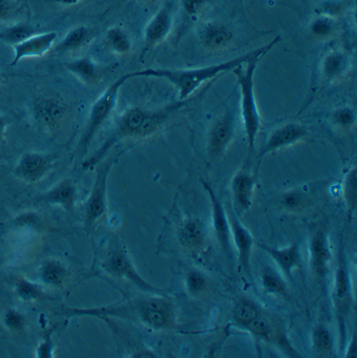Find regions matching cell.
I'll list each match as a JSON object with an SVG mask.
<instances>
[{
	"instance_id": "1",
	"label": "cell",
	"mask_w": 357,
	"mask_h": 358,
	"mask_svg": "<svg viewBox=\"0 0 357 358\" xmlns=\"http://www.w3.org/2000/svg\"><path fill=\"white\" fill-rule=\"evenodd\" d=\"M64 313V312H63ZM68 316H88L97 318H117L144 324L153 331H169L176 328L174 306L164 296L152 295L123 304L94 308H67Z\"/></svg>"
},
{
	"instance_id": "2",
	"label": "cell",
	"mask_w": 357,
	"mask_h": 358,
	"mask_svg": "<svg viewBox=\"0 0 357 358\" xmlns=\"http://www.w3.org/2000/svg\"><path fill=\"white\" fill-rule=\"evenodd\" d=\"M281 42V36H276L272 42L255 50L244 53L240 57L229 59L224 63L214 64L205 67L191 68V69H144L134 71L135 78H156L170 82L179 94V100H188L192 94L206 82L216 79L223 73H232V70L239 66L244 65L255 57H265L276 45Z\"/></svg>"
},
{
	"instance_id": "3",
	"label": "cell",
	"mask_w": 357,
	"mask_h": 358,
	"mask_svg": "<svg viewBox=\"0 0 357 358\" xmlns=\"http://www.w3.org/2000/svg\"><path fill=\"white\" fill-rule=\"evenodd\" d=\"M262 57H253L244 65L232 70L237 77V85L240 88L241 117L251 153L255 149V140L262 127V119L255 94V73Z\"/></svg>"
},
{
	"instance_id": "4",
	"label": "cell",
	"mask_w": 357,
	"mask_h": 358,
	"mask_svg": "<svg viewBox=\"0 0 357 358\" xmlns=\"http://www.w3.org/2000/svg\"><path fill=\"white\" fill-rule=\"evenodd\" d=\"M132 79H135V73H125V75L121 76L119 79L113 82L99 96V99H97L96 102L92 104L83 135H82L81 139L78 142V153H86L88 152V148L92 145L97 134L104 127L105 123L115 110L121 88L127 81Z\"/></svg>"
},
{
	"instance_id": "5",
	"label": "cell",
	"mask_w": 357,
	"mask_h": 358,
	"mask_svg": "<svg viewBox=\"0 0 357 358\" xmlns=\"http://www.w3.org/2000/svg\"><path fill=\"white\" fill-rule=\"evenodd\" d=\"M148 113V110L146 108L136 106L132 107L125 114L121 115L120 118L118 119L115 122L111 135L105 140L100 149L97 150L90 157L83 162L82 166L84 170H92L96 168L102 160L105 159L109 151L119 142L125 139H139L140 129H141Z\"/></svg>"
},
{
	"instance_id": "6",
	"label": "cell",
	"mask_w": 357,
	"mask_h": 358,
	"mask_svg": "<svg viewBox=\"0 0 357 358\" xmlns=\"http://www.w3.org/2000/svg\"><path fill=\"white\" fill-rule=\"evenodd\" d=\"M332 300H333L334 310H335L338 329H340L342 349H344V345L346 343V321L353 306V295L348 261L342 246L340 247V256H338Z\"/></svg>"
},
{
	"instance_id": "7",
	"label": "cell",
	"mask_w": 357,
	"mask_h": 358,
	"mask_svg": "<svg viewBox=\"0 0 357 358\" xmlns=\"http://www.w3.org/2000/svg\"><path fill=\"white\" fill-rule=\"evenodd\" d=\"M115 158L102 160L98 164L96 178L84 209V227L88 234L94 230L107 212V182Z\"/></svg>"
},
{
	"instance_id": "8",
	"label": "cell",
	"mask_w": 357,
	"mask_h": 358,
	"mask_svg": "<svg viewBox=\"0 0 357 358\" xmlns=\"http://www.w3.org/2000/svg\"><path fill=\"white\" fill-rule=\"evenodd\" d=\"M102 267L105 273H108L111 277L131 282L144 293L150 294V295H166V292L152 285L141 277L134 266L125 248H115L111 250L103 262Z\"/></svg>"
},
{
	"instance_id": "9",
	"label": "cell",
	"mask_w": 357,
	"mask_h": 358,
	"mask_svg": "<svg viewBox=\"0 0 357 358\" xmlns=\"http://www.w3.org/2000/svg\"><path fill=\"white\" fill-rule=\"evenodd\" d=\"M57 162V154L28 152L13 168V174L27 184H37L52 171Z\"/></svg>"
},
{
	"instance_id": "10",
	"label": "cell",
	"mask_w": 357,
	"mask_h": 358,
	"mask_svg": "<svg viewBox=\"0 0 357 358\" xmlns=\"http://www.w3.org/2000/svg\"><path fill=\"white\" fill-rule=\"evenodd\" d=\"M244 330L248 331L255 338L279 348L288 357H301L300 354L290 345L279 324L263 312L255 320L251 321L248 326L245 327Z\"/></svg>"
},
{
	"instance_id": "11",
	"label": "cell",
	"mask_w": 357,
	"mask_h": 358,
	"mask_svg": "<svg viewBox=\"0 0 357 358\" xmlns=\"http://www.w3.org/2000/svg\"><path fill=\"white\" fill-rule=\"evenodd\" d=\"M235 131L234 112L227 110L216 119L208 134L207 152L210 159H220L232 142Z\"/></svg>"
},
{
	"instance_id": "12",
	"label": "cell",
	"mask_w": 357,
	"mask_h": 358,
	"mask_svg": "<svg viewBox=\"0 0 357 358\" xmlns=\"http://www.w3.org/2000/svg\"><path fill=\"white\" fill-rule=\"evenodd\" d=\"M307 136H309V129L305 125L300 124V123H288V124L278 127L268 136L264 145L260 149L259 154H258L259 162L268 154L274 153L284 148L296 145L298 142L305 139Z\"/></svg>"
},
{
	"instance_id": "13",
	"label": "cell",
	"mask_w": 357,
	"mask_h": 358,
	"mask_svg": "<svg viewBox=\"0 0 357 358\" xmlns=\"http://www.w3.org/2000/svg\"><path fill=\"white\" fill-rule=\"evenodd\" d=\"M173 3L168 1L146 24L144 30V53L164 43L173 28Z\"/></svg>"
},
{
	"instance_id": "14",
	"label": "cell",
	"mask_w": 357,
	"mask_h": 358,
	"mask_svg": "<svg viewBox=\"0 0 357 358\" xmlns=\"http://www.w3.org/2000/svg\"><path fill=\"white\" fill-rule=\"evenodd\" d=\"M202 185L207 192L210 203H211L214 234H216V240H218L223 252L228 257L229 260H231V258H232V246H231L230 226H229L226 210H225L222 201H220L212 187L204 180H202Z\"/></svg>"
},
{
	"instance_id": "15",
	"label": "cell",
	"mask_w": 357,
	"mask_h": 358,
	"mask_svg": "<svg viewBox=\"0 0 357 358\" xmlns=\"http://www.w3.org/2000/svg\"><path fill=\"white\" fill-rule=\"evenodd\" d=\"M57 38V33L55 31L31 35L30 38L14 45V57L10 65L16 66L24 59L44 57L52 50Z\"/></svg>"
},
{
	"instance_id": "16",
	"label": "cell",
	"mask_w": 357,
	"mask_h": 358,
	"mask_svg": "<svg viewBox=\"0 0 357 358\" xmlns=\"http://www.w3.org/2000/svg\"><path fill=\"white\" fill-rule=\"evenodd\" d=\"M332 252L329 238L325 229H319L309 242V265L317 277L325 279L329 275Z\"/></svg>"
},
{
	"instance_id": "17",
	"label": "cell",
	"mask_w": 357,
	"mask_h": 358,
	"mask_svg": "<svg viewBox=\"0 0 357 358\" xmlns=\"http://www.w3.org/2000/svg\"><path fill=\"white\" fill-rule=\"evenodd\" d=\"M234 212L242 215L251 209L255 190V177L246 170H241L233 176L230 185Z\"/></svg>"
},
{
	"instance_id": "18",
	"label": "cell",
	"mask_w": 357,
	"mask_h": 358,
	"mask_svg": "<svg viewBox=\"0 0 357 358\" xmlns=\"http://www.w3.org/2000/svg\"><path fill=\"white\" fill-rule=\"evenodd\" d=\"M67 114V105L59 99H42L34 105L35 120L47 131H53L59 129Z\"/></svg>"
},
{
	"instance_id": "19",
	"label": "cell",
	"mask_w": 357,
	"mask_h": 358,
	"mask_svg": "<svg viewBox=\"0 0 357 358\" xmlns=\"http://www.w3.org/2000/svg\"><path fill=\"white\" fill-rule=\"evenodd\" d=\"M228 220L230 232L232 234L237 252H239V261H240L241 267H242L245 273L251 277V254H253L255 240H253V236H251L248 229L239 221L234 214H229Z\"/></svg>"
},
{
	"instance_id": "20",
	"label": "cell",
	"mask_w": 357,
	"mask_h": 358,
	"mask_svg": "<svg viewBox=\"0 0 357 358\" xmlns=\"http://www.w3.org/2000/svg\"><path fill=\"white\" fill-rule=\"evenodd\" d=\"M78 199V187L71 179H63L55 187L37 197V201L47 205L61 207L65 211H74Z\"/></svg>"
},
{
	"instance_id": "21",
	"label": "cell",
	"mask_w": 357,
	"mask_h": 358,
	"mask_svg": "<svg viewBox=\"0 0 357 358\" xmlns=\"http://www.w3.org/2000/svg\"><path fill=\"white\" fill-rule=\"evenodd\" d=\"M259 248L272 257L288 279L292 280L293 271L301 267L300 246L297 242L286 248H274L264 244H259Z\"/></svg>"
},
{
	"instance_id": "22",
	"label": "cell",
	"mask_w": 357,
	"mask_h": 358,
	"mask_svg": "<svg viewBox=\"0 0 357 358\" xmlns=\"http://www.w3.org/2000/svg\"><path fill=\"white\" fill-rule=\"evenodd\" d=\"M351 63L348 53L340 50L331 51L323 57L321 62V79L327 83L342 79L350 71Z\"/></svg>"
},
{
	"instance_id": "23",
	"label": "cell",
	"mask_w": 357,
	"mask_h": 358,
	"mask_svg": "<svg viewBox=\"0 0 357 358\" xmlns=\"http://www.w3.org/2000/svg\"><path fill=\"white\" fill-rule=\"evenodd\" d=\"M200 40L203 46L210 50H223L230 46L233 41V33L222 22H208L200 31Z\"/></svg>"
},
{
	"instance_id": "24",
	"label": "cell",
	"mask_w": 357,
	"mask_h": 358,
	"mask_svg": "<svg viewBox=\"0 0 357 358\" xmlns=\"http://www.w3.org/2000/svg\"><path fill=\"white\" fill-rule=\"evenodd\" d=\"M178 242L189 252H201L206 244V230L203 222L198 219H189L178 230Z\"/></svg>"
},
{
	"instance_id": "25",
	"label": "cell",
	"mask_w": 357,
	"mask_h": 358,
	"mask_svg": "<svg viewBox=\"0 0 357 358\" xmlns=\"http://www.w3.org/2000/svg\"><path fill=\"white\" fill-rule=\"evenodd\" d=\"M68 73H71L78 81L86 85H94L100 82L102 78V70L98 64L90 57H81L65 63Z\"/></svg>"
},
{
	"instance_id": "26",
	"label": "cell",
	"mask_w": 357,
	"mask_h": 358,
	"mask_svg": "<svg viewBox=\"0 0 357 358\" xmlns=\"http://www.w3.org/2000/svg\"><path fill=\"white\" fill-rule=\"evenodd\" d=\"M38 277L45 285L59 289L67 283L69 271L63 263L49 259L39 267Z\"/></svg>"
},
{
	"instance_id": "27",
	"label": "cell",
	"mask_w": 357,
	"mask_h": 358,
	"mask_svg": "<svg viewBox=\"0 0 357 358\" xmlns=\"http://www.w3.org/2000/svg\"><path fill=\"white\" fill-rule=\"evenodd\" d=\"M92 38V32L88 27L80 26L71 29L65 38L55 47V51L59 53L74 52L85 48Z\"/></svg>"
},
{
	"instance_id": "28",
	"label": "cell",
	"mask_w": 357,
	"mask_h": 358,
	"mask_svg": "<svg viewBox=\"0 0 357 358\" xmlns=\"http://www.w3.org/2000/svg\"><path fill=\"white\" fill-rule=\"evenodd\" d=\"M262 286L264 291L270 295L279 296V297L290 298L288 291V284L280 273H276L272 267H264L262 271Z\"/></svg>"
},
{
	"instance_id": "29",
	"label": "cell",
	"mask_w": 357,
	"mask_h": 358,
	"mask_svg": "<svg viewBox=\"0 0 357 358\" xmlns=\"http://www.w3.org/2000/svg\"><path fill=\"white\" fill-rule=\"evenodd\" d=\"M263 310L255 302L249 299H240L233 308L232 318L234 324L245 329L251 321L255 320Z\"/></svg>"
},
{
	"instance_id": "30",
	"label": "cell",
	"mask_w": 357,
	"mask_h": 358,
	"mask_svg": "<svg viewBox=\"0 0 357 358\" xmlns=\"http://www.w3.org/2000/svg\"><path fill=\"white\" fill-rule=\"evenodd\" d=\"M106 44L113 53L119 55L131 52L133 46L129 34L119 27H113L107 31Z\"/></svg>"
},
{
	"instance_id": "31",
	"label": "cell",
	"mask_w": 357,
	"mask_h": 358,
	"mask_svg": "<svg viewBox=\"0 0 357 358\" xmlns=\"http://www.w3.org/2000/svg\"><path fill=\"white\" fill-rule=\"evenodd\" d=\"M14 293L18 299L24 302L36 301V300H42L47 297L44 289L41 286L29 281L24 277L16 279L15 284H14Z\"/></svg>"
},
{
	"instance_id": "32",
	"label": "cell",
	"mask_w": 357,
	"mask_h": 358,
	"mask_svg": "<svg viewBox=\"0 0 357 358\" xmlns=\"http://www.w3.org/2000/svg\"><path fill=\"white\" fill-rule=\"evenodd\" d=\"M311 205V195L303 189H293L281 196V206L288 212H301Z\"/></svg>"
},
{
	"instance_id": "33",
	"label": "cell",
	"mask_w": 357,
	"mask_h": 358,
	"mask_svg": "<svg viewBox=\"0 0 357 358\" xmlns=\"http://www.w3.org/2000/svg\"><path fill=\"white\" fill-rule=\"evenodd\" d=\"M312 339H313L314 350L319 355H333V338L330 331L323 324H319L314 329Z\"/></svg>"
},
{
	"instance_id": "34",
	"label": "cell",
	"mask_w": 357,
	"mask_h": 358,
	"mask_svg": "<svg viewBox=\"0 0 357 358\" xmlns=\"http://www.w3.org/2000/svg\"><path fill=\"white\" fill-rule=\"evenodd\" d=\"M33 34H35V31L32 27L28 26V24H18V26L0 31V41L14 46L26 38H30Z\"/></svg>"
},
{
	"instance_id": "35",
	"label": "cell",
	"mask_w": 357,
	"mask_h": 358,
	"mask_svg": "<svg viewBox=\"0 0 357 358\" xmlns=\"http://www.w3.org/2000/svg\"><path fill=\"white\" fill-rule=\"evenodd\" d=\"M186 286L190 295L197 296L206 291L208 287V281L201 271L192 269L186 278Z\"/></svg>"
},
{
	"instance_id": "36",
	"label": "cell",
	"mask_w": 357,
	"mask_h": 358,
	"mask_svg": "<svg viewBox=\"0 0 357 358\" xmlns=\"http://www.w3.org/2000/svg\"><path fill=\"white\" fill-rule=\"evenodd\" d=\"M344 197L351 213L356 208V169L352 168L346 174L344 184Z\"/></svg>"
},
{
	"instance_id": "37",
	"label": "cell",
	"mask_w": 357,
	"mask_h": 358,
	"mask_svg": "<svg viewBox=\"0 0 357 358\" xmlns=\"http://www.w3.org/2000/svg\"><path fill=\"white\" fill-rule=\"evenodd\" d=\"M334 28L335 26H334L332 17L325 15H319L309 24V31L312 34L319 38H329L330 35L333 33Z\"/></svg>"
},
{
	"instance_id": "38",
	"label": "cell",
	"mask_w": 357,
	"mask_h": 358,
	"mask_svg": "<svg viewBox=\"0 0 357 358\" xmlns=\"http://www.w3.org/2000/svg\"><path fill=\"white\" fill-rule=\"evenodd\" d=\"M332 121L336 127L342 129H349L354 127L355 122H356V115L351 107H340L332 114Z\"/></svg>"
},
{
	"instance_id": "39",
	"label": "cell",
	"mask_w": 357,
	"mask_h": 358,
	"mask_svg": "<svg viewBox=\"0 0 357 358\" xmlns=\"http://www.w3.org/2000/svg\"><path fill=\"white\" fill-rule=\"evenodd\" d=\"M4 324L6 328L11 332H22L26 327V319L22 313L16 310H9L6 312Z\"/></svg>"
},
{
	"instance_id": "40",
	"label": "cell",
	"mask_w": 357,
	"mask_h": 358,
	"mask_svg": "<svg viewBox=\"0 0 357 358\" xmlns=\"http://www.w3.org/2000/svg\"><path fill=\"white\" fill-rule=\"evenodd\" d=\"M342 11V3L340 0H326L325 3H321L319 7V15L333 17V16L340 15Z\"/></svg>"
},
{
	"instance_id": "41",
	"label": "cell",
	"mask_w": 357,
	"mask_h": 358,
	"mask_svg": "<svg viewBox=\"0 0 357 358\" xmlns=\"http://www.w3.org/2000/svg\"><path fill=\"white\" fill-rule=\"evenodd\" d=\"M183 11L188 16L197 15L205 7L207 0H183Z\"/></svg>"
},
{
	"instance_id": "42",
	"label": "cell",
	"mask_w": 357,
	"mask_h": 358,
	"mask_svg": "<svg viewBox=\"0 0 357 358\" xmlns=\"http://www.w3.org/2000/svg\"><path fill=\"white\" fill-rule=\"evenodd\" d=\"M10 123H11V120L6 115L0 114V145L5 140Z\"/></svg>"
},
{
	"instance_id": "43",
	"label": "cell",
	"mask_w": 357,
	"mask_h": 358,
	"mask_svg": "<svg viewBox=\"0 0 357 358\" xmlns=\"http://www.w3.org/2000/svg\"><path fill=\"white\" fill-rule=\"evenodd\" d=\"M10 3L8 0H0V20H5L10 15Z\"/></svg>"
},
{
	"instance_id": "44",
	"label": "cell",
	"mask_w": 357,
	"mask_h": 358,
	"mask_svg": "<svg viewBox=\"0 0 357 358\" xmlns=\"http://www.w3.org/2000/svg\"><path fill=\"white\" fill-rule=\"evenodd\" d=\"M346 355V357H356V336H355V334L353 335L352 338H351Z\"/></svg>"
},
{
	"instance_id": "45",
	"label": "cell",
	"mask_w": 357,
	"mask_h": 358,
	"mask_svg": "<svg viewBox=\"0 0 357 358\" xmlns=\"http://www.w3.org/2000/svg\"><path fill=\"white\" fill-rule=\"evenodd\" d=\"M50 3H57V5L66 6V7H70V6H76L78 3H81L83 0H48Z\"/></svg>"
},
{
	"instance_id": "46",
	"label": "cell",
	"mask_w": 357,
	"mask_h": 358,
	"mask_svg": "<svg viewBox=\"0 0 357 358\" xmlns=\"http://www.w3.org/2000/svg\"><path fill=\"white\" fill-rule=\"evenodd\" d=\"M5 75H4V73H1V71H0V86H1V84H3L4 82H5Z\"/></svg>"
}]
</instances>
